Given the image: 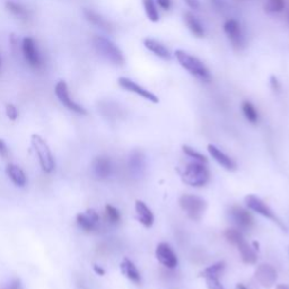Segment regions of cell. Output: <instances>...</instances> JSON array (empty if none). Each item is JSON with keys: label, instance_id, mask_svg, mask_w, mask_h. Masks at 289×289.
<instances>
[{"label": "cell", "instance_id": "f35d334b", "mask_svg": "<svg viewBox=\"0 0 289 289\" xmlns=\"http://www.w3.org/2000/svg\"><path fill=\"white\" fill-rule=\"evenodd\" d=\"M93 270H94V272L96 274H98V276H104L105 274V270L103 269L102 267H99L97 265H94V267H93Z\"/></svg>", "mask_w": 289, "mask_h": 289}, {"label": "cell", "instance_id": "52a82bcc", "mask_svg": "<svg viewBox=\"0 0 289 289\" xmlns=\"http://www.w3.org/2000/svg\"><path fill=\"white\" fill-rule=\"evenodd\" d=\"M224 32L228 41L233 45L234 49L242 50L245 46V35L240 22L234 19H227L224 23Z\"/></svg>", "mask_w": 289, "mask_h": 289}, {"label": "cell", "instance_id": "d6a6232c", "mask_svg": "<svg viewBox=\"0 0 289 289\" xmlns=\"http://www.w3.org/2000/svg\"><path fill=\"white\" fill-rule=\"evenodd\" d=\"M6 114H7V116L9 117V120H12V121H15L17 117H19V111H17L16 106L13 104L6 105Z\"/></svg>", "mask_w": 289, "mask_h": 289}, {"label": "cell", "instance_id": "ab89813d", "mask_svg": "<svg viewBox=\"0 0 289 289\" xmlns=\"http://www.w3.org/2000/svg\"><path fill=\"white\" fill-rule=\"evenodd\" d=\"M7 289H20V283H19V280L15 279L14 281H12V283H10V284L8 285V287H7Z\"/></svg>", "mask_w": 289, "mask_h": 289}, {"label": "cell", "instance_id": "603a6c76", "mask_svg": "<svg viewBox=\"0 0 289 289\" xmlns=\"http://www.w3.org/2000/svg\"><path fill=\"white\" fill-rule=\"evenodd\" d=\"M142 6H144L145 14L147 19L152 23H158L159 22V13L157 8L155 0H142Z\"/></svg>", "mask_w": 289, "mask_h": 289}, {"label": "cell", "instance_id": "e575fe53", "mask_svg": "<svg viewBox=\"0 0 289 289\" xmlns=\"http://www.w3.org/2000/svg\"><path fill=\"white\" fill-rule=\"evenodd\" d=\"M212 5L218 10H224L227 7L226 0H209Z\"/></svg>", "mask_w": 289, "mask_h": 289}, {"label": "cell", "instance_id": "44dd1931", "mask_svg": "<svg viewBox=\"0 0 289 289\" xmlns=\"http://www.w3.org/2000/svg\"><path fill=\"white\" fill-rule=\"evenodd\" d=\"M121 272H122L124 276H126L128 279L133 281L135 284H140L141 283V276L137 267L135 266L133 261H130L129 259H124L122 262H121Z\"/></svg>", "mask_w": 289, "mask_h": 289}, {"label": "cell", "instance_id": "7a4b0ae2", "mask_svg": "<svg viewBox=\"0 0 289 289\" xmlns=\"http://www.w3.org/2000/svg\"><path fill=\"white\" fill-rule=\"evenodd\" d=\"M93 46L102 58H104L106 61L114 66L121 67L126 62V58H124L121 49L108 38L102 37V35H95L93 38Z\"/></svg>", "mask_w": 289, "mask_h": 289}, {"label": "cell", "instance_id": "8d00e7d4", "mask_svg": "<svg viewBox=\"0 0 289 289\" xmlns=\"http://www.w3.org/2000/svg\"><path fill=\"white\" fill-rule=\"evenodd\" d=\"M184 2L187 3V6L190 7L191 9H199L201 7L200 0H184Z\"/></svg>", "mask_w": 289, "mask_h": 289}, {"label": "cell", "instance_id": "ac0fdd59", "mask_svg": "<svg viewBox=\"0 0 289 289\" xmlns=\"http://www.w3.org/2000/svg\"><path fill=\"white\" fill-rule=\"evenodd\" d=\"M135 212H137V218L139 223L147 228L152 227L153 224H154V215H153L152 210L148 208V206L144 201L137 200L135 201Z\"/></svg>", "mask_w": 289, "mask_h": 289}, {"label": "cell", "instance_id": "83f0119b", "mask_svg": "<svg viewBox=\"0 0 289 289\" xmlns=\"http://www.w3.org/2000/svg\"><path fill=\"white\" fill-rule=\"evenodd\" d=\"M6 8L8 9L9 12L13 14V15L20 17V19H26V17L28 16L27 9L20 5V3H17L14 1H8V2H6Z\"/></svg>", "mask_w": 289, "mask_h": 289}, {"label": "cell", "instance_id": "836d02e7", "mask_svg": "<svg viewBox=\"0 0 289 289\" xmlns=\"http://www.w3.org/2000/svg\"><path fill=\"white\" fill-rule=\"evenodd\" d=\"M9 155V151H8V147H7L6 142L2 140V139H0V157L1 158H7Z\"/></svg>", "mask_w": 289, "mask_h": 289}, {"label": "cell", "instance_id": "e0dca14e", "mask_svg": "<svg viewBox=\"0 0 289 289\" xmlns=\"http://www.w3.org/2000/svg\"><path fill=\"white\" fill-rule=\"evenodd\" d=\"M84 15L88 22L92 25H94V26L101 28V30L105 32H109V33H111L113 31L112 24L105 17H103L101 14L96 13L92 9H84Z\"/></svg>", "mask_w": 289, "mask_h": 289}, {"label": "cell", "instance_id": "6da1fadb", "mask_svg": "<svg viewBox=\"0 0 289 289\" xmlns=\"http://www.w3.org/2000/svg\"><path fill=\"white\" fill-rule=\"evenodd\" d=\"M174 55H175V58L180 66L197 79L205 81V83H209L212 80V75H210L208 68L197 57L180 49L176 50Z\"/></svg>", "mask_w": 289, "mask_h": 289}, {"label": "cell", "instance_id": "7402d4cb", "mask_svg": "<svg viewBox=\"0 0 289 289\" xmlns=\"http://www.w3.org/2000/svg\"><path fill=\"white\" fill-rule=\"evenodd\" d=\"M237 248L241 254L242 261L246 263V265H255L256 261H258V255H256L254 249L251 245L243 241L241 244L237 245Z\"/></svg>", "mask_w": 289, "mask_h": 289}, {"label": "cell", "instance_id": "484cf974", "mask_svg": "<svg viewBox=\"0 0 289 289\" xmlns=\"http://www.w3.org/2000/svg\"><path fill=\"white\" fill-rule=\"evenodd\" d=\"M77 224L86 231H94L98 223H96L95 220H93L86 212H80L77 215Z\"/></svg>", "mask_w": 289, "mask_h": 289}, {"label": "cell", "instance_id": "5b68a950", "mask_svg": "<svg viewBox=\"0 0 289 289\" xmlns=\"http://www.w3.org/2000/svg\"><path fill=\"white\" fill-rule=\"evenodd\" d=\"M180 207L185 212L188 217L194 222H198L202 218L206 212L207 202L202 198L193 194H184L178 200Z\"/></svg>", "mask_w": 289, "mask_h": 289}, {"label": "cell", "instance_id": "5bb4252c", "mask_svg": "<svg viewBox=\"0 0 289 289\" xmlns=\"http://www.w3.org/2000/svg\"><path fill=\"white\" fill-rule=\"evenodd\" d=\"M92 170L94 175L98 180H105L108 178L112 173V164L108 157L99 156L93 160L92 163Z\"/></svg>", "mask_w": 289, "mask_h": 289}, {"label": "cell", "instance_id": "ffe728a7", "mask_svg": "<svg viewBox=\"0 0 289 289\" xmlns=\"http://www.w3.org/2000/svg\"><path fill=\"white\" fill-rule=\"evenodd\" d=\"M6 173L12 182L17 187H25L27 183V177L24 171L19 165L8 164L6 167Z\"/></svg>", "mask_w": 289, "mask_h": 289}, {"label": "cell", "instance_id": "9a60e30c", "mask_svg": "<svg viewBox=\"0 0 289 289\" xmlns=\"http://www.w3.org/2000/svg\"><path fill=\"white\" fill-rule=\"evenodd\" d=\"M144 45L148 51L154 53L156 57H158V58L164 60V61H170V60L172 59V55H171L170 50L166 48L165 44H163L162 42L155 40V39H152V38L145 39Z\"/></svg>", "mask_w": 289, "mask_h": 289}, {"label": "cell", "instance_id": "4316f807", "mask_svg": "<svg viewBox=\"0 0 289 289\" xmlns=\"http://www.w3.org/2000/svg\"><path fill=\"white\" fill-rule=\"evenodd\" d=\"M225 268V262H217L215 265L210 266L208 268H206L205 270L201 272V277H203L206 279V278H210V277H218L219 278V274L220 272H223Z\"/></svg>", "mask_w": 289, "mask_h": 289}, {"label": "cell", "instance_id": "3957f363", "mask_svg": "<svg viewBox=\"0 0 289 289\" xmlns=\"http://www.w3.org/2000/svg\"><path fill=\"white\" fill-rule=\"evenodd\" d=\"M209 178L210 173L208 169L203 165V163L197 162V160L189 163L182 174V180L184 183L195 188L206 185L209 182Z\"/></svg>", "mask_w": 289, "mask_h": 289}, {"label": "cell", "instance_id": "2e32d148", "mask_svg": "<svg viewBox=\"0 0 289 289\" xmlns=\"http://www.w3.org/2000/svg\"><path fill=\"white\" fill-rule=\"evenodd\" d=\"M208 152L212 155L213 159L216 160L219 165H222L224 169L227 171H235L237 169L236 163L231 158L230 156H227L224 152L220 151L218 147H216L215 145H208Z\"/></svg>", "mask_w": 289, "mask_h": 289}, {"label": "cell", "instance_id": "d590c367", "mask_svg": "<svg viewBox=\"0 0 289 289\" xmlns=\"http://www.w3.org/2000/svg\"><path fill=\"white\" fill-rule=\"evenodd\" d=\"M270 86L273 89L274 92H279L281 89V85L280 81L278 80V78L276 76H271L270 77Z\"/></svg>", "mask_w": 289, "mask_h": 289}, {"label": "cell", "instance_id": "cb8c5ba5", "mask_svg": "<svg viewBox=\"0 0 289 289\" xmlns=\"http://www.w3.org/2000/svg\"><path fill=\"white\" fill-rule=\"evenodd\" d=\"M242 111H243L244 116L250 123L256 124L259 122V113L256 111L255 106L251 102H243V104H242Z\"/></svg>", "mask_w": 289, "mask_h": 289}, {"label": "cell", "instance_id": "b9f144b4", "mask_svg": "<svg viewBox=\"0 0 289 289\" xmlns=\"http://www.w3.org/2000/svg\"><path fill=\"white\" fill-rule=\"evenodd\" d=\"M236 289H248V288H246L243 284H238Z\"/></svg>", "mask_w": 289, "mask_h": 289}, {"label": "cell", "instance_id": "4fadbf2b", "mask_svg": "<svg viewBox=\"0 0 289 289\" xmlns=\"http://www.w3.org/2000/svg\"><path fill=\"white\" fill-rule=\"evenodd\" d=\"M230 213L231 219L240 228L248 230V228H251L254 225V218H253L252 213L249 210L244 209L243 207L233 206L230 210Z\"/></svg>", "mask_w": 289, "mask_h": 289}, {"label": "cell", "instance_id": "9c48e42d", "mask_svg": "<svg viewBox=\"0 0 289 289\" xmlns=\"http://www.w3.org/2000/svg\"><path fill=\"white\" fill-rule=\"evenodd\" d=\"M55 93H56L57 97L59 98V101L61 102L67 109H69L70 111L76 112L78 114H86L87 113V111L83 108V106L75 102L74 99H71L70 95H69V89H68L66 81H63V80L58 81L55 87Z\"/></svg>", "mask_w": 289, "mask_h": 289}, {"label": "cell", "instance_id": "4dcf8cb0", "mask_svg": "<svg viewBox=\"0 0 289 289\" xmlns=\"http://www.w3.org/2000/svg\"><path fill=\"white\" fill-rule=\"evenodd\" d=\"M105 213H106V217H108V219L113 224H117L121 220L120 212L116 208V207H113L111 205H108L105 207Z\"/></svg>", "mask_w": 289, "mask_h": 289}, {"label": "cell", "instance_id": "ba28073f", "mask_svg": "<svg viewBox=\"0 0 289 289\" xmlns=\"http://www.w3.org/2000/svg\"><path fill=\"white\" fill-rule=\"evenodd\" d=\"M117 84H119V86L121 88H123L128 92L134 93V94L140 96V97L146 99V101H149V102L154 103V104H157V103L159 102V98L157 97L154 93L148 91L147 88L142 87L141 85L137 84L133 79H130V78L120 77L119 79H117Z\"/></svg>", "mask_w": 289, "mask_h": 289}, {"label": "cell", "instance_id": "7bdbcfd3", "mask_svg": "<svg viewBox=\"0 0 289 289\" xmlns=\"http://www.w3.org/2000/svg\"><path fill=\"white\" fill-rule=\"evenodd\" d=\"M0 66H1V57H0Z\"/></svg>", "mask_w": 289, "mask_h": 289}, {"label": "cell", "instance_id": "277c9868", "mask_svg": "<svg viewBox=\"0 0 289 289\" xmlns=\"http://www.w3.org/2000/svg\"><path fill=\"white\" fill-rule=\"evenodd\" d=\"M31 144L32 147L34 149L35 154L39 157L42 170H43L45 173H51L53 169H55V159H53L52 152L51 149H50L49 145L46 144L44 139L39 135H32Z\"/></svg>", "mask_w": 289, "mask_h": 289}, {"label": "cell", "instance_id": "f1b7e54d", "mask_svg": "<svg viewBox=\"0 0 289 289\" xmlns=\"http://www.w3.org/2000/svg\"><path fill=\"white\" fill-rule=\"evenodd\" d=\"M285 6H286L285 0H268L265 5V10L270 14L280 13L285 9Z\"/></svg>", "mask_w": 289, "mask_h": 289}, {"label": "cell", "instance_id": "7c38bea8", "mask_svg": "<svg viewBox=\"0 0 289 289\" xmlns=\"http://www.w3.org/2000/svg\"><path fill=\"white\" fill-rule=\"evenodd\" d=\"M156 258L160 262V265L174 269L177 266V256L174 253L173 249L167 243H159L156 249Z\"/></svg>", "mask_w": 289, "mask_h": 289}, {"label": "cell", "instance_id": "8992f818", "mask_svg": "<svg viewBox=\"0 0 289 289\" xmlns=\"http://www.w3.org/2000/svg\"><path fill=\"white\" fill-rule=\"evenodd\" d=\"M244 201L246 203V206H248L251 210H253V212H258L259 215H261L263 217H266V218H268V219L272 220V222L276 223L278 226L286 231V226H284V224L280 222V219L278 218V217L276 216V213L272 212V209H271L265 201H262L261 199L255 197V195H253V194H249L245 197Z\"/></svg>", "mask_w": 289, "mask_h": 289}, {"label": "cell", "instance_id": "f546056e", "mask_svg": "<svg viewBox=\"0 0 289 289\" xmlns=\"http://www.w3.org/2000/svg\"><path fill=\"white\" fill-rule=\"evenodd\" d=\"M182 149H183V153L185 155L191 157V158H194L195 160H197V162H200L203 164H206L207 162H208V159H207V157L205 155H202L201 153L197 152L194 148L190 147V146L184 145L183 147H182Z\"/></svg>", "mask_w": 289, "mask_h": 289}, {"label": "cell", "instance_id": "d6986e66", "mask_svg": "<svg viewBox=\"0 0 289 289\" xmlns=\"http://www.w3.org/2000/svg\"><path fill=\"white\" fill-rule=\"evenodd\" d=\"M183 20L184 24L187 25L188 30L191 32L194 37L197 38H203L205 37V27L201 24L200 20L198 19V17L193 15L191 12H185L183 14Z\"/></svg>", "mask_w": 289, "mask_h": 289}, {"label": "cell", "instance_id": "1f68e13d", "mask_svg": "<svg viewBox=\"0 0 289 289\" xmlns=\"http://www.w3.org/2000/svg\"><path fill=\"white\" fill-rule=\"evenodd\" d=\"M206 283L208 289H224L223 285L220 284L218 277L206 278Z\"/></svg>", "mask_w": 289, "mask_h": 289}, {"label": "cell", "instance_id": "74e56055", "mask_svg": "<svg viewBox=\"0 0 289 289\" xmlns=\"http://www.w3.org/2000/svg\"><path fill=\"white\" fill-rule=\"evenodd\" d=\"M156 1L160 8L164 10H169L172 6V0H156Z\"/></svg>", "mask_w": 289, "mask_h": 289}, {"label": "cell", "instance_id": "d4e9b609", "mask_svg": "<svg viewBox=\"0 0 289 289\" xmlns=\"http://www.w3.org/2000/svg\"><path fill=\"white\" fill-rule=\"evenodd\" d=\"M224 236L226 238L228 243L238 245L241 244L242 242L244 241V236L242 234V231L237 228H227L226 231H224Z\"/></svg>", "mask_w": 289, "mask_h": 289}, {"label": "cell", "instance_id": "60d3db41", "mask_svg": "<svg viewBox=\"0 0 289 289\" xmlns=\"http://www.w3.org/2000/svg\"><path fill=\"white\" fill-rule=\"evenodd\" d=\"M276 289H289V285H285V284L278 285V286L276 287Z\"/></svg>", "mask_w": 289, "mask_h": 289}, {"label": "cell", "instance_id": "8fae6325", "mask_svg": "<svg viewBox=\"0 0 289 289\" xmlns=\"http://www.w3.org/2000/svg\"><path fill=\"white\" fill-rule=\"evenodd\" d=\"M23 55L26 62L33 68L42 66V57L33 39L27 37L23 40Z\"/></svg>", "mask_w": 289, "mask_h": 289}, {"label": "cell", "instance_id": "30bf717a", "mask_svg": "<svg viewBox=\"0 0 289 289\" xmlns=\"http://www.w3.org/2000/svg\"><path fill=\"white\" fill-rule=\"evenodd\" d=\"M255 279L259 281L262 287L270 289L276 284L278 274L274 268L269 263H262L255 270Z\"/></svg>", "mask_w": 289, "mask_h": 289}]
</instances>
